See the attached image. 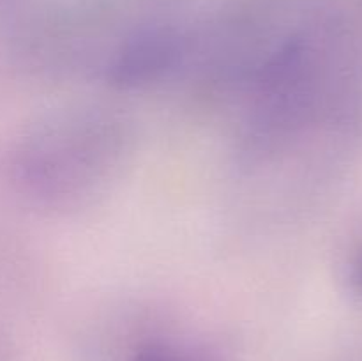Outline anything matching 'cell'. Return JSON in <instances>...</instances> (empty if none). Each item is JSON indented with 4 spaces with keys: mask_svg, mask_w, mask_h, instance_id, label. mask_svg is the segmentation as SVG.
<instances>
[{
    "mask_svg": "<svg viewBox=\"0 0 362 361\" xmlns=\"http://www.w3.org/2000/svg\"><path fill=\"white\" fill-rule=\"evenodd\" d=\"M352 282H354V285H356L357 292L362 294V248H361L359 253H357L356 262H354Z\"/></svg>",
    "mask_w": 362,
    "mask_h": 361,
    "instance_id": "obj_3",
    "label": "cell"
},
{
    "mask_svg": "<svg viewBox=\"0 0 362 361\" xmlns=\"http://www.w3.org/2000/svg\"><path fill=\"white\" fill-rule=\"evenodd\" d=\"M124 361H218V357L211 347L187 336L145 329L127 347Z\"/></svg>",
    "mask_w": 362,
    "mask_h": 361,
    "instance_id": "obj_2",
    "label": "cell"
},
{
    "mask_svg": "<svg viewBox=\"0 0 362 361\" xmlns=\"http://www.w3.org/2000/svg\"><path fill=\"white\" fill-rule=\"evenodd\" d=\"M131 147L133 131L122 115L101 106H67L23 134L14 152V176L34 204L76 211L108 193Z\"/></svg>",
    "mask_w": 362,
    "mask_h": 361,
    "instance_id": "obj_1",
    "label": "cell"
}]
</instances>
